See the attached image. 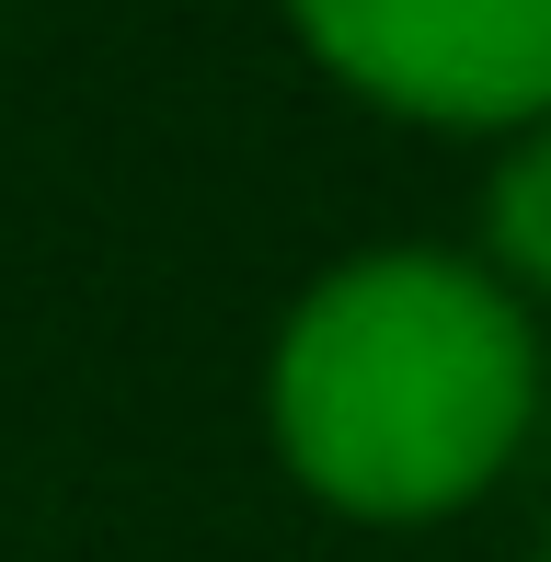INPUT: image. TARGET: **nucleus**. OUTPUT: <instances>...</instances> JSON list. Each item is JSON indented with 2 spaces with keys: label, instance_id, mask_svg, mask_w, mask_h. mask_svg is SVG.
<instances>
[{
  "label": "nucleus",
  "instance_id": "3",
  "mask_svg": "<svg viewBox=\"0 0 551 562\" xmlns=\"http://www.w3.org/2000/svg\"><path fill=\"white\" fill-rule=\"evenodd\" d=\"M494 252H506L529 288H551V126L494 172Z\"/></svg>",
  "mask_w": 551,
  "mask_h": 562
},
{
  "label": "nucleus",
  "instance_id": "2",
  "mask_svg": "<svg viewBox=\"0 0 551 562\" xmlns=\"http://www.w3.org/2000/svg\"><path fill=\"white\" fill-rule=\"evenodd\" d=\"M288 12L391 115L425 126L551 115V0H288Z\"/></svg>",
  "mask_w": 551,
  "mask_h": 562
},
{
  "label": "nucleus",
  "instance_id": "4",
  "mask_svg": "<svg viewBox=\"0 0 551 562\" xmlns=\"http://www.w3.org/2000/svg\"><path fill=\"white\" fill-rule=\"evenodd\" d=\"M540 562H551V551H540Z\"/></svg>",
  "mask_w": 551,
  "mask_h": 562
},
{
  "label": "nucleus",
  "instance_id": "1",
  "mask_svg": "<svg viewBox=\"0 0 551 562\" xmlns=\"http://www.w3.org/2000/svg\"><path fill=\"white\" fill-rule=\"evenodd\" d=\"M529 402V322L460 252L334 265L276 345V448L345 517H448L506 471Z\"/></svg>",
  "mask_w": 551,
  "mask_h": 562
}]
</instances>
